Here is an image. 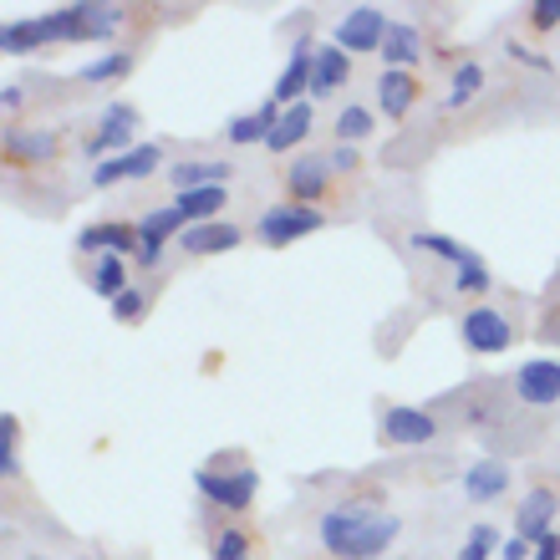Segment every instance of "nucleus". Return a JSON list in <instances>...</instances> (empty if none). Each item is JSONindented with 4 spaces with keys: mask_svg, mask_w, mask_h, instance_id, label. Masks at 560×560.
<instances>
[{
    "mask_svg": "<svg viewBox=\"0 0 560 560\" xmlns=\"http://www.w3.org/2000/svg\"><path fill=\"white\" fill-rule=\"evenodd\" d=\"M515 398L530 402V408H556L560 402V362H546V357L525 362V368L515 372Z\"/></svg>",
    "mask_w": 560,
    "mask_h": 560,
    "instance_id": "8",
    "label": "nucleus"
},
{
    "mask_svg": "<svg viewBox=\"0 0 560 560\" xmlns=\"http://www.w3.org/2000/svg\"><path fill=\"white\" fill-rule=\"evenodd\" d=\"M240 245V230L230 220H209V224H189L178 235V250L184 255H220V250H235Z\"/></svg>",
    "mask_w": 560,
    "mask_h": 560,
    "instance_id": "16",
    "label": "nucleus"
},
{
    "mask_svg": "<svg viewBox=\"0 0 560 560\" xmlns=\"http://www.w3.org/2000/svg\"><path fill=\"white\" fill-rule=\"evenodd\" d=\"M510 57H520L525 67H540V72H550V57H540V51H530V46H520V42H510Z\"/></svg>",
    "mask_w": 560,
    "mask_h": 560,
    "instance_id": "38",
    "label": "nucleus"
},
{
    "mask_svg": "<svg viewBox=\"0 0 560 560\" xmlns=\"http://www.w3.org/2000/svg\"><path fill=\"white\" fill-rule=\"evenodd\" d=\"M0 103H5V113H15V107L26 103V88H15V82H11V88L0 92Z\"/></svg>",
    "mask_w": 560,
    "mask_h": 560,
    "instance_id": "42",
    "label": "nucleus"
},
{
    "mask_svg": "<svg viewBox=\"0 0 560 560\" xmlns=\"http://www.w3.org/2000/svg\"><path fill=\"white\" fill-rule=\"evenodd\" d=\"M458 341H464L469 352H479V357H494V352H504V347L515 341V326H510L504 311L474 306V311H464V322H458Z\"/></svg>",
    "mask_w": 560,
    "mask_h": 560,
    "instance_id": "2",
    "label": "nucleus"
},
{
    "mask_svg": "<svg viewBox=\"0 0 560 560\" xmlns=\"http://www.w3.org/2000/svg\"><path fill=\"white\" fill-rule=\"evenodd\" d=\"M311 67H316V46L295 42L291 46V61H285V72H280V82H276V103L280 107H295V103H301V92L311 97Z\"/></svg>",
    "mask_w": 560,
    "mask_h": 560,
    "instance_id": "13",
    "label": "nucleus"
},
{
    "mask_svg": "<svg viewBox=\"0 0 560 560\" xmlns=\"http://www.w3.org/2000/svg\"><path fill=\"white\" fill-rule=\"evenodd\" d=\"M77 250H82V255H97V260H103V255H122V260H128V255L143 250V235H138L133 224H118V220L88 224V230L77 235Z\"/></svg>",
    "mask_w": 560,
    "mask_h": 560,
    "instance_id": "7",
    "label": "nucleus"
},
{
    "mask_svg": "<svg viewBox=\"0 0 560 560\" xmlns=\"http://www.w3.org/2000/svg\"><path fill=\"white\" fill-rule=\"evenodd\" d=\"M128 67H133V51H107V57L82 67V82H113V77H122Z\"/></svg>",
    "mask_w": 560,
    "mask_h": 560,
    "instance_id": "30",
    "label": "nucleus"
},
{
    "mask_svg": "<svg viewBox=\"0 0 560 560\" xmlns=\"http://www.w3.org/2000/svg\"><path fill=\"white\" fill-rule=\"evenodd\" d=\"M122 26V11L118 5H88V36H107V31Z\"/></svg>",
    "mask_w": 560,
    "mask_h": 560,
    "instance_id": "34",
    "label": "nucleus"
},
{
    "mask_svg": "<svg viewBox=\"0 0 560 560\" xmlns=\"http://www.w3.org/2000/svg\"><path fill=\"white\" fill-rule=\"evenodd\" d=\"M316 535L341 560H377L398 540V515H383L377 500H347V504H331L316 520Z\"/></svg>",
    "mask_w": 560,
    "mask_h": 560,
    "instance_id": "1",
    "label": "nucleus"
},
{
    "mask_svg": "<svg viewBox=\"0 0 560 560\" xmlns=\"http://www.w3.org/2000/svg\"><path fill=\"white\" fill-rule=\"evenodd\" d=\"M224 199H230L224 189H194V194H174V209L194 224H209L224 209Z\"/></svg>",
    "mask_w": 560,
    "mask_h": 560,
    "instance_id": "24",
    "label": "nucleus"
},
{
    "mask_svg": "<svg viewBox=\"0 0 560 560\" xmlns=\"http://www.w3.org/2000/svg\"><path fill=\"white\" fill-rule=\"evenodd\" d=\"M331 168H337V174H352V168H357V148L337 143V153H331Z\"/></svg>",
    "mask_w": 560,
    "mask_h": 560,
    "instance_id": "40",
    "label": "nucleus"
},
{
    "mask_svg": "<svg viewBox=\"0 0 560 560\" xmlns=\"http://www.w3.org/2000/svg\"><path fill=\"white\" fill-rule=\"evenodd\" d=\"M280 113H285V107L276 103V97H270L266 107H255V113H240V118H230V128H224V138H230V143H266L270 138V128H276L280 122Z\"/></svg>",
    "mask_w": 560,
    "mask_h": 560,
    "instance_id": "19",
    "label": "nucleus"
},
{
    "mask_svg": "<svg viewBox=\"0 0 560 560\" xmlns=\"http://www.w3.org/2000/svg\"><path fill=\"white\" fill-rule=\"evenodd\" d=\"M224 178H230L224 159H178L168 184H174V194H194V189H224Z\"/></svg>",
    "mask_w": 560,
    "mask_h": 560,
    "instance_id": "14",
    "label": "nucleus"
},
{
    "mask_svg": "<svg viewBox=\"0 0 560 560\" xmlns=\"http://www.w3.org/2000/svg\"><path fill=\"white\" fill-rule=\"evenodd\" d=\"M159 143H143V148H133V153H118V159H107V163H97V189H113V184H122V178H148L153 168H159Z\"/></svg>",
    "mask_w": 560,
    "mask_h": 560,
    "instance_id": "12",
    "label": "nucleus"
},
{
    "mask_svg": "<svg viewBox=\"0 0 560 560\" xmlns=\"http://www.w3.org/2000/svg\"><path fill=\"white\" fill-rule=\"evenodd\" d=\"M500 556H504V560H530V556H535V546L515 535V540H504V546H500Z\"/></svg>",
    "mask_w": 560,
    "mask_h": 560,
    "instance_id": "39",
    "label": "nucleus"
},
{
    "mask_svg": "<svg viewBox=\"0 0 560 560\" xmlns=\"http://www.w3.org/2000/svg\"><path fill=\"white\" fill-rule=\"evenodd\" d=\"M494 550H500V530L494 525H474L464 535V546H458V560H489Z\"/></svg>",
    "mask_w": 560,
    "mask_h": 560,
    "instance_id": "29",
    "label": "nucleus"
},
{
    "mask_svg": "<svg viewBox=\"0 0 560 560\" xmlns=\"http://www.w3.org/2000/svg\"><path fill=\"white\" fill-rule=\"evenodd\" d=\"M42 42H51L46 36L42 21H15V26L0 31V46H5V57H21V51H36Z\"/></svg>",
    "mask_w": 560,
    "mask_h": 560,
    "instance_id": "26",
    "label": "nucleus"
},
{
    "mask_svg": "<svg viewBox=\"0 0 560 560\" xmlns=\"http://www.w3.org/2000/svg\"><path fill=\"white\" fill-rule=\"evenodd\" d=\"M322 224L326 220L311 205H276L260 214V240L280 250V245H291V240H301V235H316Z\"/></svg>",
    "mask_w": 560,
    "mask_h": 560,
    "instance_id": "5",
    "label": "nucleus"
},
{
    "mask_svg": "<svg viewBox=\"0 0 560 560\" xmlns=\"http://www.w3.org/2000/svg\"><path fill=\"white\" fill-rule=\"evenodd\" d=\"M337 138L347 148L362 143V138H372V113H368V107H362V103H347V107H341V113H337Z\"/></svg>",
    "mask_w": 560,
    "mask_h": 560,
    "instance_id": "27",
    "label": "nucleus"
},
{
    "mask_svg": "<svg viewBox=\"0 0 560 560\" xmlns=\"http://www.w3.org/2000/svg\"><path fill=\"white\" fill-rule=\"evenodd\" d=\"M454 285H458V295H479V291H489V270L485 266L454 270Z\"/></svg>",
    "mask_w": 560,
    "mask_h": 560,
    "instance_id": "35",
    "label": "nucleus"
},
{
    "mask_svg": "<svg viewBox=\"0 0 560 560\" xmlns=\"http://www.w3.org/2000/svg\"><path fill=\"white\" fill-rule=\"evenodd\" d=\"M387 31H393V21H387L377 5H357V11L341 15L337 46H341V51H383Z\"/></svg>",
    "mask_w": 560,
    "mask_h": 560,
    "instance_id": "6",
    "label": "nucleus"
},
{
    "mask_svg": "<svg viewBox=\"0 0 560 560\" xmlns=\"http://www.w3.org/2000/svg\"><path fill=\"white\" fill-rule=\"evenodd\" d=\"M133 138H138V107L133 103H107L103 118H97V133L82 143V153H88V159H103L113 148L133 153Z\"/></svg>",
    "mask_w": 560,
    "mask_h": 560,
    "instance_id": "4",
    "label": "nucleus"
},
{
    "mask_svg": "<svg viewBox=\"0 0 560 560\" xmlns=\"http://www.w3.org/2000/svg\"><path fill=\"white\" fill-rule=\"evenodd\" d=\"M122 270H128V260H122V255H103V260H97V270H92V291L118 301V295L128 291V285H122Z\"/></svg>",
    "mask_w": 560,
    "mask_h": 560,
    "instance_id": "28",
    "label": "nucleus"
},
{
    "mask_svg": "<svg viewBox=\"0 0 560 560\" xmlns=\"http://www.w3.org/2000/svg\"><path fill=\"white\" fill-rule=\"evenodd\" d=\"M504 489H510V469H504L500 458H479V464L464 469V500L489 504V500H500Z\"/></svg>",
    "mask_w": 560,
    "mask_h": 560,
    "instance_id": "17",
    "label": "nucleus"
},
{
    "mask_svg": "<svg viewBox=\"0 0 560 560\" xmlns=\"http://www.w3.org/2000/svg\"><path fill=\"white\" fill-rule=\"evenodd\" d=\"M214 560H250V535L245 530H220L214 535Z\"/></svg>",
    "mask_w": 560,
    "mask_h": 560,
    "instance_id": "32",
    "label": "nucleus"
},
{
    "mask_svg": "<svg viewBox=\"0 0 560 560\" xmlns=\"http://www.w3.org/2000/svg\"><path fill=\"white\" fill-rule=\"evenodd\" d=\"M479 88H485V72H479L474 61H464V67L454 72V88H448V107H464Z\"/></svg>",
    "mask_w": 560,
    "mask_h": 560,
    "instance_id": "31",
    "label": "nucleus"
},
{
    "mask_svg": "<svg viewBox=\"0 0 560 560\" xmlns=\"http://www.w3.org/2000/svg\"><path fill=\"white\" fill-rule=\"evenodd\" d=\"M413 250L439 255L443 266H454V270L485 266V255H479V250H469V245H458V240H448V235H428V230H418V235H413Z\"/></svg>",
    "mask_w": 560,
    "mask_h": 560,
    "instance_id": "22",
    "label": "nucleus"
},
{
    "mask_svg": "<svg viewBox=\"0 0 560 560\" xmlns=\"http://www.w3.org/2000/svg\"><path fill=\"white\" fill-rule=\"evenodd\" d=\"M311 133V103H295V107H285L280 113V122L270 128V138H266V148L270 153H291L301 138Z\"/></svg>",
    "mask_w": 560,
    "mask_h": 560,
    "instance_id": "23",
    "label": "nucleus"
},
{
    "mask_svg": "<svg viewBox=\"0 0 560 560\" xmlns=\"http://www.w3.org/2000/svg\"><path fill=\"white\" fill-rule=\"evenodd\" d=\"M413 97H418L413 72H393V67H387V72L377 77V103H383L387 118H408V107H413Z\"/></svg>",
    "mask_w": 560,
    "mask_h": 560,
    "instance_id": "20",
    "label": "nucleus"
},
{
    "mask_svg": "<svg viewBox=\"0 0 560 560\" xmlns=\"http://www.w3.org/2000/svg\"><path fill=\"white\" fill-rule=\"evenodd\" d=\"M0 474H5V479L21 474V464H15V418L11 413L0 418Z\"/></svg>",
    "mask_w": 560,
    "mask_h": 560,
    "instance_id": "33",
    "label": "nucleus"
},
{
    "mask_svg": "<svg viewBox=\"0 0 560 560\" xmlns=\"http://www.w3.org/2000/svg\"><path fill=\"white\" fill-rule=\"evenodd\" d=\"M143 306H148L143 291H122L118 301H113V316H118V322H133V316H143Z\"/></svg>",
    "mask_w": 560,
    "mask_h": 560,
    "instance_id": "36",
    "label": "nucleus"
},
{
    "mask_svg": "<svg viewBox=\"0 0 560 560\" xmlns=\"http://www.w3.org/2000/svg\"><path fill=\"white\" fill-rule=\"evenodd\" d=\"M326 184H331V159H295L291 168H285L291 205H311V199H322Z\"/></svg>",
    "mask_w": 560,
    "mask_h": 560,
    "instance_id": "15",
    "label": "nucleus"
},
{
    "mask_svg": "<svg viewBox=\"0 0 560 560\" xmlns=\"http://www.w3.org/2000/svg\"><path fill=\"white\" fill-rule=\"evenodd\" d=\"M418 57H423V31L393 21V31H387V42H383V61L393 72H408Z\"/></svg>",
    "mask_w": 560,
    "mask_h": 560,
    "instance_id": "21",
    "label": "nucleus"
},
{
    "mask_svg": "<svg viewBox=\"0 0 560 560\" xmlns=\"http://www.w3.org/2000/svg\"><path fill=\"white\" fill-rule=\"evenodd\" d=\"M530 21H535L540 31L560 26V0H535V5H530Z\"/></svg>",
    "mask_w": 560,
    "mask_h": 560,
    "instance_id": "37",
    "label": "nucleus"
},
{
    "mask_svg": "<svg viewBox=\"0 0 560 560\" xmlns=\"http://www.w3.org/2000/svg\"><path fill=\"white\" fill-rule=\"evenodd\" d=\"M5 153L15 163H46L57 159V138L51 133H5Z\"/></svg>",
    "mask_w": 560,
    "mask_h": 560,
    "instance_id": "25",
    "label": "nucleus"
},
{
    "mask_svg": "<svg viewBox=\"0 0 560 560\" xmlns=\"http://www.w3.org/2000/svg\"><path fill=\"white\" fill-rule=\"evenodd\" d=\"M184 230H189V220H184V214H178L174 205L168 209H148L143 220H138V235H143V250H138V266H159V250H163V240L168 235H184Z\"/></svg>",
    "mask_w": 560,
    "mask_h": 560,
    "instance_id": "11",
    "label": "nucleus"
},
{
    "mask_svg": "<svg viewBox=\"0 0 560 560\" xmlns=\"http://www.w3.org/2000/svg\"><path fill=\"white\" fill-rule=\"evenodd\" d=\"M26 560H42V556H26Z\"/></svg>",
    "mask_w": 560,
    "mask_h": 560,
    "instance_id": "43",
    "label": "nucleus"
},
{
    "mask_svg": "<svg viewBox=\"0 0 560 560\" xmlns=\"http://www.w3.org/2000/svg\"><path fill=\"white\" fill-rule=\"evenodd\" d=\"M352 77V57H341V46H316V67H311V97H331L337 88H347Z\"/></svg>",
    "mask_w": 560,
    "mask_h": 560,
    "instance_id": "18",
    "label": "nucleus"
},
{
    "mask_svg": "<svg viewBox=\"0 0 560 560\" xmlns=\"http://www.w3.org/2000/svg\"><path fill=\"white\" fill-rule=\"evenodd\" d=\"M556 510H560V500L550 494V489H530L525 494V504L515 510V535L520 540H530V546H540V540H550V525H556Z\"/></svg>",
    "mask_w": 560,
    "mask_h": 560,
    "instance_id": "10",
    "label": "nucleus"
},
{
    "mask_svg": "<svg viewBox=\"0 0 560 560\" xmlns=\"http://www.w3.org/2000/svg\"><path fill=\"white\" fill-rule=\"evenodd\" d=\"M194 485H199V494H205L209 504H220V510H230V515H240V510H250V504H255V489H260V474H255V469H235V474L199 469V474H194Z\"/></svg>",
    "mask_w": 560,
    "mask_h": 560,
    "instance_id": "3",
    "label": "nucleus"
},
{
    "mask_svg": "<svg viewBox=\"0 0 560 560\" xmlns=\"http://www.w3.org/2000/svg\"><path fill=\"white\" fill-rule=\"evenodd\" d=\"M383 443H398V448H413V443H433L439 439V423L423 408H387L383 423H377Z\"/></svg>",
    "mask_w": 560,
    "mask_h": 560,
    "instance_id": "9",
    "label": "nucleus"
},
{
    "mask_svg": "<svg viewBox=\"0 0 560 560\" xmlns=\"http://www.w3.org/2000/svg\"><path fill=\"white\" fill-rule=\"evenodd\" d=\"M530 560H560V535H550V540H540Z\"/></svg>",
    "mask_w": 560,
    "mask_h": 560,
    "instance_id": "41",
    "label": "nucleus"
}]
</instances>
